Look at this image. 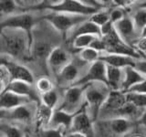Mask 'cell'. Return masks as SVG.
<instances>
[{
	"label": "cell",
	"instance_id": "obj_1",
	"mask_svg": "<svg viewBox=\"0 0 146 137\" xmlns=\"http://www.w3.org/2000/svg\"><path fill=\"white\" fill-rule=\"evenodd\" d=\"M33 40L24 31L13 29L0 30V47L12 58L25 59L29 56Z\"/></svg>",
	"mask_w": 146,
	"mask_h": 137
},
{
	"label": "cell",
	"instance_id": "obj_2",
	"mask_svg": "<svg viewBox=\"0 0 146 137\" xmlns=\"http://www.w3.org/2000/svg\"><path fill=\"white\" fill-rule=\"evenodd\" d=\"M111 90L109 87L100 82H95L87 85L84 93L86 112L93 122L100 117V110L104 104Z\"/></svg>",
	"mask_w": 146,
	"mask_h": 137
},
{
	"label": "cell",
	"instance_id": "obj_3",
	"mask_svg": "<svg viewBox=\"0 0 146 137\" xmlns=\"http://www.w3.org/2000/svg\"><path fill=\"white\" fill-rule=\"evenodd\" d=\"M40 6L45 9H48L52 13H63L86 17H90L94 13L100 11V9L90 7L83 1H78V0H63L60 2L50 3L48 5L41 3Z\"/></svg>",
	"mask_w": 146,
	"mask_h": 137
},
{
	"label": "cell",
	"instance_id": "obj_4",
	"mask_svg": "<svg viewBox=\"0 0 146 137\" xmlns=\"http://www.w3.org/2000/svg\"><path fill=\"white\" fill-rule=\"evenodd\" d=\"M90 17L80 16V15H70V14L63 13H50L44 16L41 19L46 20L55 29L59 32L66 33V32L75 29L80 26L81 23L88 20Z\"/></svg>",
	"mask_w": 146,
	"mask_h": 137
},
{
	"label": "cell",
	"instance_id": "obj_5",
	"mask_svg": "<svg viewBox=\"0 0 146 137\" xmlns=\"http://www.w3.org/2000/svg\"><path fill=\"white\" fill-rule=\"evenodd\" d=\"M86 86H71L68 88L64 93L61 103L58 110H61L68 113H75L80 112L85 106L84 93Z\"/></svg>",
	"mask_w": 146,
	"mask_h": 137
},
{
	"label": "cell",
	"instance_id": "obj_6",
	"mask_svg": "<svg viewBox=\"0 0 146 137\" xmlns=\"http://www.w3.org/2000/svg\"><path fill=\"white\" fill-rule=\"evenodd\" d=\"M35 26L34 17L29 13H18L6 18L0 22V30L5 29H13L22 30L33 40V29Z\"/></svg>",
	"mask_w": 146,
	"mask_h": 137
},
{
	"label": "cell",
	"instance_id": "obj_7",
	"mask_svg": "<svg viewBox=\"0 0 146 137\" xmlns=\"http://www.w3.org/2000/svg\"><path fill=\"white\" fill-rule=\"evenodd\" d=\"M127 103L126 95L121 90H111L100 110V117L103 119L116 118L118 112Z\"/></svg>",
	"mask_w": 146,
	"mask_h": 137
},
{
	"label": "cell",
	"instance_id": "obj_8",
	"mask_svg": "<svg viewBox=\"0 0 146 137\" xmlns=\"http://www.w3.org/2000/svg\"><path fill=\"white\" fill-rule=\"evenodd\" d=\"M132 126L133 122L130 119L126 118H111L103 119V121L100 122V129L110 137H118L123 135L129 132Z\"/></svg>",
	"mask_w": 146,
	"mask_h": 137
},
{
	"label": "cell",
	"instance_id": "obj_9",
	"mask_svg": "<svg viewBox=\"0 0 146 137\" xmlns=\"http://www.w3.org/2000/svg\"><path fill=\"white\" fill-rule=\"evenodd\" d=\"M95 82H100L107 85L106 64L100 61H97L90 64L85 74L81 76L73 86H86Z\"/></svg>",
	"mask_w": 146,
	"mask_h": 137
},
{
	"label": "cell",
	"instance_id": "obj_10",
	"mask_svg": "<svg viewBox=\"0 0 146 137\" xmlns=\"http://www.w3.org/2000/svg\"><path fill=\"white\" fill-rule=\"evenodd\" d=\"M0 64L7 68L11 76V81L17 80L24 81L29 84L34 83V75L26 66L7 58H0Z\"/></svg>",
	"mask_w": 146,
	"mask_h": 137
},
{
	"label": "cell",
	"instance_id": "obj_11",
	"mask_svg": "<svg viewBox=\"0 0 146 137\" xmlns=\"http://www.w3.org/2000/svg\"><path fill=\"white\" fill-rule=\"evenodd\" d=\"M5 90L29 99L32 102L38 103V105L40 104V96L38 95L39 93L36 90V87H33V84L27 83L24 81L14 80L5 88Z\"/></svg>",
	"mask_w": 146,
	"mask_h": 137
},
{
	"label": "cell",
	"instance_id": "obj_12",
	"mask_svg": "<svg viewBox=\"0 0 146 137\" xmlns=\"http://www.w3.org/2000/svg\"><path fill=\"white\" fill-rule=\"evenodd\" d=\"M70 62H71L70 54L61 47L53 48L47 59L49 70L56 76Z\"/></svg>",
	"mask_w": 146,
	"mask_h": 137
},
{
	"label": "cell",
	"instance_id": "obj_13",
	"mask_svg": "<svg viewBox=\"0 0 146 137\" xmlns=\"http://www.w3.org/2000/svg\"><path fill=\"white\" fill-rule=\"evenodd\" d=\"M86 65V63L79 64L78 62H70L63 70L57 75V81L61 87H70L74 85L75 82L80 80V67Z\"/></svg>",
	"mask_w": 146,
	"mask_h": 137
},
{
	"label": "cell",
	"instance_id": "obj_14",
	"mask_svg": "<svg viewBox=\"0 0 146 137\" xmlns=\"http://www.w3.org/2000/svg\"><path fill=\"white\" fill-rule=\"evenodd\" d=\"M70 132H80L87 137L93 136V122L86 112L85 107L74 117Z\"/></svg>",
	"mask_w": 146,
	"mask_h": 137
},
{
	"label": "cell",
	"instance_id": "obj_15",
	"mask_svg": "<svg viewBox=\"0 0 146 137\" xmlns=\"http://www.w3.org/2000/svg\"><path fill=\"white\" fill-rule=\"evenodd\" d=\"M78 112L68 113V112H66L64 111H61V110L55 109L52 119H51V122H50V124L48 127L59 128V129H62L64 132H65V134H67L68 132H70V131L73 120H74V117L77 115Z\"/></svg>",
	"mask_w": 146,
	"mask_h": 137
},
{
	"label": "cell",
	"instance_id": "obj_16",
	"mask_svg": "<svg viewBox=\"0 0 146 137\" xmlns=\"http://www.w3.org/2000/svg\"><path fill=\"white\" fill-rule=\"evenodd\" d=\"M99 61H102L108 66L115 67L123 70V68H125L127 67H135L136 61L138 59L131 57L123 56V55L102 53L100 55Z\"/></svg>",
	"mask_w": 146,
	"mask_h": 137
},
{
	"label": "cell",
	"instance_id": "obj_17",
	"mask_svg": "<svg viewBox=\"0 0 146 137\" xmlns=\"http://www.w3.org/2000/svg\"><path fill=\"white\" fill-rule=\"evenodd\" d=\"M114 27H115L117 33L119 34V36L121 37V39L124 41V42L131 46V40H132V45H133V43L135 42L134 35H135L136 29L131 18L125 17L124 18H122L121 21H119L116 24H114ZM132 47H133V46H132Z\"/></svg>",
	"mask_w": 146,
	"mask_h": 137
},
{
	"label": "cell",
	"instance_id": "obj_18",
	"mask_svg": "<svg viewBox=\"0 0 146 137\" xmlns=\"http://www.w3.org/2000/svg\"><path fill=\"white\" fill-rule=\"evenodd\" d=\"M32 102L29 99L18 96L15 93L9 92V91L4 90L2 94L0 95V109L7 110L10 111L12 109H15L21 105L29 104Z\"/></svg>",
	"mask_w": 146,
	"mask_h": 137
},
{
	"label": "cell",
	"instance_id": "obj_19",
	"mask_svg": "<svg viewBox=\"0 0 146 137\" xmlns=\"http://www.w3.org/2000/svg\"><path fill=\"white\" fill-rule=\"evenodd\" d=\"M123 73H124V77H123L121 89L123 93H125L132 86L136 85L137 83L141 82L146 79V77H144L141 72H139L134 67H127L123 68Z\"/></svg>",
	"mask_w": 146,
	"mask_h": 137
},
{
	"label": "cell",
	"instance_id": "obj_20",
	"mask_svg": "<svg viewBox=\"0 0 146 137\" xmlns=\"http://www.w3.org/2000/svg\"><path fill=\"white\" fill-rule=\"evenodd\" d=\"M123 77V70L106 65L107 86L111 90H121Z\"/></svg>",
	"mask_w": 146,
	"mask_h": 137
},
{
	"label": "cell",
	"instance_id": "obj_21",
	"mask_svg": "<svg viewBox=\"0 0 146 137\" xmlns=\"http://www.w3.org/2000/svg\"><path fill=\"white\" fill-rule=\"evenodd\" d=\"M29 104L21 105V106L10 110L7 120L21 123H29L33 119L34 113L31 108L29 106Z\"/></svg>",
	"mask_w": 146,
	"mask_h": 137
},
{
	"label": "cell",
	"instance_id": "obj_22",
	"mask_svg": "<svg viewBox=\"0 0 146 137\" xmlns=\"http://www.w3.org/2000/svg\"><path fill=\"white\" fill-rule=\"evenodd\" d=\"M54 113V110L50 109L43 104H38L35 111V121L38 128L44 129L48 128L50 124Z\"/></svg>",
	"mask_w": 146,
	"mask_h": 137
},
{
	"label": "cell",
	"instance_id": "obj_23",
	"mask_svg": "<svg viewBox=\"0 0 146 137\" xmlns=\"http://www.w3.org/2000/svg\"><path fill=\"white\" fill-rule=\"evenodd\" d=\"M82 35H91L95 37H100V27L88 19L84 21L83 23H81L80 26L75 27L72 32L71 39H74L78 36H82Z\"/></svg>",
	"mask_w": 146,
	"mask_h": 137
},
{
	"label": "cell",
	"instance_id": "obj_24",
	"mask_svg": "<svg viewBox=\"0 0 146 137\" xmlns=\"http://www.w3.org/2000/svg\"><path fill=\"white\" fill-rule=\"evenodd\" d=\"M53 49L50 48V45L48 44L47 42H38L35 45H32L31 47V51H30V55H32L33 57H35L36 59H47L48 55L51 52V50Z\"/></svg>",
	"mask_w": 146,
	"mask_h": 137
},
{
	"label": "cell",
	"instance_id": "obj_25",
	"mask_svg": "<svg viewBox=\"0 0 146 137\" xmlns=\"http://www.w3.org/2000/svg\"><path fill=\"white\" fill-rule=\"evenodd\" d=\"M100 52H98L97 50H95L91 48H86L81 49L80 51H79V59L82 62H84L86 64H92L99 61V59L100 57Z\"/></svg>",
	"mask_w": 146,
	"mask_h": 137
},
{
	"label": "cell",
	"instance_id": "obj_26",
	"mask_svg": "<svg viewBox=\"0 0 146 137\" xmlns=\"http://www.w3.org/2000/svg\"><path fill=\"white\" fill-rule=\"evenodd\" d=\"M58 93L55 90H52L47 93L40 95V103L52 110H55V108H56L58 103Z\"/></svg>",
	"mask_w": 146,
	"mask_h": 137
},
{
	"label": "cell",
	"instance_id": "obj_27",
	"mask_svg": "<svg viewBox=\"0 0 146 137\" xmlns=\"http://www.w3.org/2000/svg\"><path fill=\"white\" fill-rule=\"evenodd\" d=\"M97 38L95 36L91 35H82V36H78L76 38L72 39V47L73 49H78L79 51H80L81 49L89 48L91 42Z\"/></svg>",
	"mask_w": 146,
	"mask_h": 137
},
{
	"label": "cell",
	"instance_id": "obj_28",
	"mask_svg": "<svg viewBox=\"0 0 146 137\" xmlns=\"http://www.w3.org/2000/svg\"><path fill=\"white\" fill-rule=\"evenodd\" d=\"M126 100L127 102L132 104L140 110L146 109V94H140L135 92H127Z\"/></svg>",
	"mask_w": 146,
	"mask_h": 137
},
{
	"label": "cell",
	"instance_id": "obj_29",
	"mask_svg": "<svg viewBox=\"0 0 146 137\" xmlns=\"http://www.w3.org/2000/svg\"><path fill=\"white\" fill-rule=\"evenodd\" d=\"M0 134L4 137H23L24 134L18 127L8 124V123L0 122Z\"/></svg>",
	"mask_w": 146,
	"mask_h": 137
},
{
	"label": "cell",
	"instance_id": "obj_30",
	"mask_svg": "<svg viewBox=\"0 0 146 137\" xmlns=\"http://www.w3.org/2000/svg\"><path fill=\"white\" fill-rule=\"evenodd\" d=\"M89 20L94 23L95 25L102 27L104 25H106L108 22L111 21V13L104 10H100L98 12L94 13L89 18Z\"/></svg>",
	"mask_w": 146,
	"mask_h": 137
},
{
	"label": "cell",
	"instance_id": "obj_31",
	"mask_svg": "<svg viewBox=\"0 0 146 137\" xmlns=\"http://www.w3.org/2000/svg\"><path fill=\"white\" fill-rule=\"evenodd\" d=\"M18 8L17 1H11V0H2L0 1V14L2 15H7L8 17L16 15V12Z\"/></svg>",
	"mask_w": 146,
	"mask_h": 137
},
{
	"label": "cell",
	"instance_id": "obj_32",
	"mask_svg": "<svg viewBox=\"0 0 146 137\" xmlns=\"http://www.w3.org/2000/svg\"><path fill=\"white\" fill-rule=\"evenodd\" d=\"M36 89L38 90V92L41 95L54 90V85L53 82L48 78L41 77L36 81Z\"/></svg>",
	"mask_w": 146,
	"mask_h": 137
},
{
	"label": "cell",
	"instance_id": "obj_33",
	"mask_svg": "<svg viewBox=\"0 0 146 137\" xmlns=\"http://www.w3.org/2000/svg\"><path fill=\"white\" fill-rule=\"evenodd\" d=\"M132 21H133V24L135 26L136 29L141 31L143 27H146V9L140 8L139 10L134 14Z\"/></svg>",
	"mask_w": 146,
	"mask_h": 137
},
{
	"label": "cell",
	"instance_id": "obj_34",
	"mask_svg": "<svg viewBox=\"0 0 146 137\" xmlns=\"http://www.w3.org/2000/svg\"><path fill=\"white\" fill-rule=\"evenodd\" d=\"M40 137H65V132L59 128H44L39 132Z\"/></svg>",
	"mask_w": 146,
	"mask_h": 137
},
{
	"label": "cell",
	"instance_id": "obj_35",
	"mask_svg": "<svg viewBox=\"0 0 146 137\" xmlns=\"http://www.w3.org/2000/svg\"><path fill=\"white\" fill-rule=\"evenodd\" d=\"M0 82L5 86V88L11 82V76L7 68L0 64Z\"/></svg>",
	"mask_w": 146,
	"mask_h": 137
},
{
	"label": "cell",
	"instance_id": "obj_36",
	"mask_svg": "<svg viewBox=\"0 0 146 137\" xmlns=\"http://www.w3.org/2000/svg\"><path fill=\"white\" fill-rule=\"evenodd\" d=\"M90 48L93 49L95 50H97L98 52H100V54L105 53L107 50V47H106V44L104 43V41L100 37H97L92 42H91Z\"/></svg>",
	"mask_w": 146,
	"mask_h": 137
},
{
	"label": "cell",
	"instance_id": "obj_37",
	"mask_svg": "<svg viewBox=\"0 0 146 137\" xmlns=\"http://www.w3.org/2000/svg\"><path fill=\"white\" fill-rule=\"evenodd\" d=\"M132 46L141 55H146V38L140 37L138 39L135 40Z\"/></svg>",
	"mask_w": 146,
	"mask_h": 137
},
{
	"label": "cell",
	"instance_id": "obj_38",
	"mask_svg": "<svg viewBox=\"0 0 146 137\" xmlns=\"http://www.w3.org/2000/svg\"><path fill=\"white\" fill-rule=\"evenodd\" d=\"M125 17V15H124V11H123L122 8H116L112 10L111 12V22L112 24H116L119 21H121L122 18Z\"/></svg>",
	"mask_w": 146,
	"mask_h": 137
},
{
	"label": "cell",
	"instance_id": "obj_39",
	"mask_svg": "<svg viewBox=\"0 0 146 137\" xmlns=\"http://www.w3.org/2000/svg\"><path fill=\"white\" fill-rule=\"evenodd\" d=\"M127 92H135L140 94H146V79L141 82H139L136 85L132 86L130 90H128L125 93Z\"/></svg>",
	"mask_w": 146,
	"mask_h": 137
},
{
	"label": "cell",
	"instance_id": "obj_40",
	"mask_svg": "<svg viewBox=\"0 0 146 137\" xmlns=\"http://www.w3.org/2000/svg\"><path fill=\"white\" fill-rule=\"evenodd\" d=\"M134 68L139 72H141L144 77H146V59H138V61H136Z\"/></svg>",
	"mask_w": 146,
	"mask_h": 137
},
{
	"label": "cell",
	"instance_id": "obj_41",
	"mask_svg": "<svg viewBox=\"0 0 146 137\" xmlns=\"http://www.w3.org/2000/svg\"><path fill=\"white\" fill-rule=\"evenodd\" d=\"M132 3H134V1H129V0H115V1H113V4L116 7H118V8H122V9L126 8L128 6H130Z\"/></svg>",
	"mask_w": 146,
	"mask_h": 137
},
{
	"label": "cell",
	"instance_id": "obj_42",
	"mask_svg": "<svg viewBox=\"0 0 146 137\" xmlns=\"http://www.w3.org/2000/svg\"><path fill=\"white\" fill-rule=\"evenodd\" d=\"M8 114H9V111H7V110L0 109V122H1L3 120H7Z\"/></svg>",
	"mask_w": 146,
	"mask_h": 137
},
{
	"label": "cell",
	"instance_id": "obj_43",
	"mask_svg": "<svg viewBox=\"0 0 146 137\" xmlns=\"http://www.w3.org/2000/svg\"><path fill=\"white\" fill-rule=\"evenodd\" d=\"M65 137H87L86 135L80 134V132H68L65 134Z\"/></svg>",
	"mask_w": 146,
	"mask_h": 137
},
{
	"label": "cell",
	"instance_id": "obj_44",
	"mask_svg": "<svg viewBox=\"0 0 146 137\" xmlns=\"http://www.w3.org/2000/svg\"><path fill=\"white\" fill-rule=\"evenodd\" d=\"M140 122H141V124L146 127V109L144 110V112H143V114H141V119H140Z\"/></svg>",
	"mask_w": 146,
	"mask_h": 137
},
{
	"label": "cell",
	"instance_id": "obj_45",
	"mask_svg": "<svg viewBox=\"0 0 146 137\" xmlns=\"http://www.w3.org/2000/svg\"><path fill=\"white\" fill-rule=\"evenodd\" d=\"M141 38H146V27L141 30Z\"/></svg>",
	"mask_w": 146,
	"mask_h": 137
},
{
	"label": "cell",
	"instance_id": "obj_46",
	"mask_svg": "<svg viewBox=\"0 0 146 137\" xmlns=\"http://www.w3.org/2000/svg\"><path fill=\"white\" fill-rule=\"evenodd\" d=\"M5 90V86L1 83V82H0V95L2 94V92Z\"/></svg>",
	"mask_w": 146,
	"mask_h": 137
},
{
	"label": "cell",
	"instance_id": "obj_47",
	"mask_svg": "<svg viewBox=\"0 0 146 137\" xmlns=\"http://www.w3.org/2000/svg\"><path fill=\"white\" fill-rule=\"evenodd\" d=\"M140 8H143V9H146V1L143 2L141 5H140Z\"/></svg>",
	"mask_w": 146,
	"mask_h": 137
},
{
	"label": "cell",
	"instance_id": "obj_48",
	"mask_svg": "<svg viewBox=\"0 0 146 137\" xmlns=\"http://www.w3.org/2000/svg\"><path fill=\"white\" fill-rule=\"evenodd\" d=\"M23 137H33L31 134H27V132H26V134H24V136Z\"/></svg>",
	"mask_w": 146,
	"mask_h": 137
},
{
	"label": "cell",
	"instance_id": "obj_49",
	"mask_svg": "<svg viewBox=\"0 0 146 137\" xmlns=\"http://www.w3.org/2000/svg\"><path fill=\"white\" fill-rule=\"evenodd\" d=\"M132 137H144V136H143V135H140V134H137V135H133Z\"/></svg>",
	"mask_w": 146,
	"mask_h": 137
},
{
	"label": "cell",
	"instance_id": "obj_50",
	"mask_svg": "<svg viewBox=\"0 0 146 137\" xmlns=\"http://www.w3.org/2000/svg\"><path fill=\"white\" fill-rule=\"evenodd\" d=\"M141 59H146V55H141Z\"/></svg>",
	"mask_w": 146,
	"mask_h": 137
},
{
	"label": "cell",
	"instance_id": "obj_51",
	"mask_svg": "<svg viewBox=\"0 0 146 137\" xmlns=\"http://www.w3.org/2000/svg\"><path fill=\"white\" fill-rule=\"evenodd\" d=\"M0 137H4V136H3V135H2L1 134H0Z\"/></svg>",
	"mask_w": 146,
	"mask_h": 137
}]
</instances>
